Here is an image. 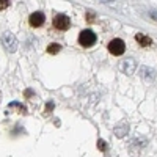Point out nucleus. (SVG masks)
I'll list each match as a JSON object with an SVG mask.
<instances>
[{"instance_id": "obj_2", "label": "nucleus", "mask_w": 157, "mask_h": 157, "mask_svg": "<svg viewBox=\"0 0 157 157\" xmlns=\"http://www.w3.org/2000/svg\"><path fill=\"white\" fill-rule=\"evenodd\" d=\"M107 50L110 52L112 55L120 57V55H123L126 52V43L123 41V39H120V38H115L107 44Z\"/></svg>"}, {"instance_id": "obj_6", "label": "nucleus", "mask_w": 157, "mask_h": 157, "mask_svg": "<svg viewBox=\"0 0 157 157\" xmlns=\"http://www.w3.org/2000/svg\"><path fill=\"white\" fill-rule=\"evenodd\" d=\"M135 43H137L140 47H143V49H148V47L152 44V39H151L148 35L137 33V35H135Z\"/></svg>"}, {"instance_id": "obj_7", "label": "nucleus", "mask_w": 157, "mask_h": 157, "mask_svg": "<svg viewBox=\"0 0 157 157\" xmlns=\"http://www.w3.org/2000/svg\"><path fill=\"white\" fill-rule=\"evenodd\" d=\"M60 50H61V44H58V43H52L47 46V54H50V55L58 54Z\"/></svg>"}, {"instance_id": "obj_1", "label": "nucleus", "mask_w": 157, "mask_h": 157, "mask_svg": "<svg viewBox=\"0 0 157 157\" xmlns=\"http://www.w3.org/2000/svg\"><path fill=\"white\" fill-rule=\"evenodd\" d=\"M78 44H80L82 47L88 49V47H93L98 41V36L93 30H82L80 33H78V38H77Z\"/></svg>"}, {"instance_id": "obj_4", "label": "nucleus", "mask_w": 157, "mask_h": 157, "mask_svg": "<svg viewBox=\"0 0 157 157\" xmlns=\"http://www.w3.org/2000/svg\"><path fill=\"white\" fill-rule=\"evenodd\" d=\"M44 22H46V16H44V13H41V11H35V13H32V14L29 16V24H30L32 29L43 27Z\"/></svg>"}, {"instance_id": "obj_5", "label": "nucleus", "mask_w": 157, "mask_h": 157, "mask_svg": "<svg viewBox=\"0 0 157 157\" xmlns=\"http://www.w3.org/2000/svg\"><path fill=\"white\" fill-rule=\"evenodd\" d=\"M2 43H3V46L6 47V50H10V52H14L16 47H17V41H16L14 35L10 33V32H6V33L2 36Z\"/></svg>"}, {"instance_id": "obj_9", "label": "nucleus", "mask_w": 157, "mask_h": 157, "mask_svg": "<svg viewBox=\"0 0 157 157\" xmlns=\"http://www.w3.org/2000/svg\"><path fill=\"white\" fill-rule=\"evenodd\" d=\"M52 107H54V104H52V102H49L47 105H46V112H52Z\"/></svg>"}, {"instance_id": "obj_3", "label": "nucleus", "mask_w": 157, "mask_h": 157, "mask_svg": "<svg viewBox=\"0 0 157 157\" xmlns=\"http://www.w3.org/2000/svg\"><path fill=\"white\" fill-rule=\"evenodd\" d=\"M52 24H54V29H55V30L64 32V30L69 29L71 19H69L66 14H55V16H54V21H52Z\"/></svg>"}, {"instance_id": "obj_8", "label": "nucleus", "mask_w": 157, "mask_h": 157, "mask_svg": "<svg viewBox=\"0 0 157 157\" xmlns=\"http://www.w3.org/2000/svg\"><path fill=\"white\" fill-rule=\"evenodd\" d=\"M10 6V0H0V11H3Z\"/></svg>"}]
</instances>
